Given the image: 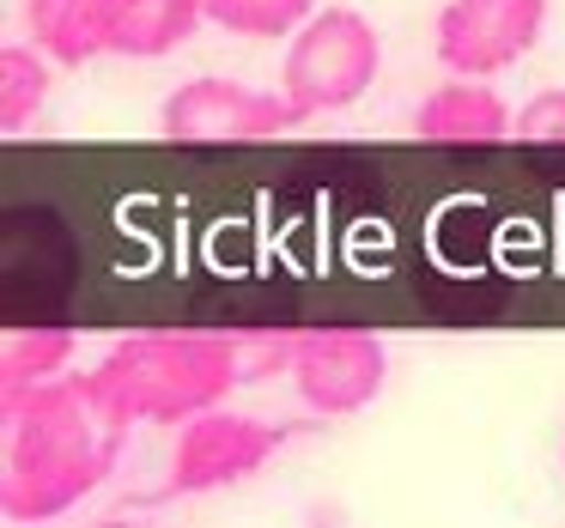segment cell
<instances>
[{
    "mask_svg": "<svg viewBox=\"0 0 565 528\" xmlns=\"http://www.w3.org/2000/svg\"><path fill=\"white\" fill-rule=\"evenodd\" d=\"M207 7V25L232 31V37H256V43H274V37H292L317 0H201Z\"/></svg>",
    "mask_w": 565,
    "mask_h": 528,
    "instance_id": "cell-13",
    "label": "cell"
},
{
    "mask_svg": "<svg viewBox=\"0 0 565 528\" xmlns=\"http://www.w3.org/2000/svg\"><path fill=\"white\" fill-rule=\"evenodd\" d=\"M0 516L55 522L110 474L122 431L92 407L79 377L0 395Z\"/></svg>",
    "mask_w": 565,
    "mask_h": 528,
    "instance_id": "cell-1",
    "label": "cell"
},
{
    "mask_svg": "<svg viewBox=\"0 0 565 528\" xmlns=\"http://www.w3.org/2000/svg\"><path fill=\"white\" fill-rule=\"evenodd\" d=\"M383 74V37L353 7H317L305 25L286 37L280 91L298 104V116H334L353 110Z\"/></svg>",
    "mask_w": 565,
    "mask_h": 528,
    "instance_id": "cell-3",
    "label": "cell"
},
{
    "mask_svg": "<svg viewBox=\"0 0 565 528\" xmlns=\"http://www.w3.org/2000/svg\"><path fill=\"white\" fill-rule=\"evenodd\" d=\"M516 134V116L487 79H462L450 74L426 104L414 110V140L426 147H450V152H487L499 140Z\"/></svg>",
    "mask_w": 565,
    "mask_h": 528,
    "instance_id": "cell-8",
    "label": "cell"
},
{
    "mask_svg": "<svg viewBox=\"0 0 565 528\" xmlns=\"http://www.w3.org/2000/svg\"><path fill=\"white\" fill-rule=\"evenodd\" d=\"M86 395L116 431L135 425H183L220 407L244 382V346L225 334H128L86 370Z\"/></svg>",
    "mask_w": 565,
    "mask_h": 528,
    "instance_id": "cell-2",
    "label": "cell"
},
{
    "mask_svg": "<svg viewBox=\"0 0 565 528\" xmlns=\"http://www.w3.org/2000/svg\"><path fill=\"white\" fill-rule=\"evenodd\" d=\"M286 425H268L256 413H232V407H207V413L183 419L171 450V492L177 498H207V492H225L237 479L262 474V467L280 455Z\"/></svg>",
    "mask_w": 565,
    "mask_h": 528,
    "instance_id": "cell-6",
    "label": "cell"
},
{
    "mask_svg": "<svg viewBox=\"0 0 565 528\" xmlns=\"http://www.w3.org/2000/svg\"><path fill=\"white\" fill-rule=\"evenodd\" d=\"M516 140L529 147H565V86H547L516 110Z\"/></svg>",
    "mask_w": 565,
    "mask_h": 528,
    "instance_id": "cell-14",
    "label": "cell"
},
{
    "mask_svg": "<svg viewBox=\"0 0 565 528\" xmlns=\"http://www.w3.org/2000/svg\"><path fill=\"white\" fill-rule=\"evenodd\" d=\"M25 25L55 67H86L104 55V0H25Z\"/></svg>",
    "mask_w": 565,
    "mask_h": 528,
    "instance_id": "cell-10",
    "label": "cell"
},
{
    "mask_svg": "<svg viewBox=\"0 0 565 528\" xmlns=\"http://www.w3.org/2000/svg\"><path fill=\"white\" fill-rule=\"evenodd\" d=\"M74 358V334L67 328H19L0 346V395L38 389V382H55Z\"/></svg>",
    "mask_w": 565,
    "mask_h": 528,
    "instance_id": "cell-12",
    "label": "cell"
},
{
    "mask_svg": "<svg viewBox=\"0 0 565 528\" xmlns=\"http://www.w3.org/2000/svg\"><path fill=\"white\" fill-rule=\"evenodd\" d=\"M207 25L201 0H104V55L164 62Z\"/></svg>",
    "mask_w": 565,
    "mask_h": 528,
    "instance_id": "cell-9",
    "label": "cell"
},
{
    "mask_svg": "<svg viewBox=\"0 0 565 528\" xmlns=\"http://www.w3.org/2000/svg\"><path fill=\"white\" fill-rule=\"evenodd\" d=\"M305 122L298 104L286 91H262L244 79H189L164 98L159 110V134L171 147H262V140H280Z\"/></svg>",
    "mask_w": 565,
    "mask_h": 528,
    "instance_id": "cell-4",
    "label": "cell"
},
{
    "mask_svg": "<svg viewBox=\"0 0 565 528\" xmlns=\"http://www.w3.org/2000/svg\"><path fill=\"white\" fill-rule=\"evenodd\" d=\"M50 98V55L38 43H7L0 50V134H25Z\"/></svg>",
    "mask_w": 565,
    "mask_h": 528,
    "instance_id": "cell-11",
    "label": "cell"
},
{
    "mask_svg": "<svg viewBox=\"0 0 565 528\" xmlns=\"http://www.w3.org/2000/svg\"><path fill=\"white\" fill-rule=\"evenodd\" d=\"M547 7L553 0H444L431 25L438 62L462 79H499L541 43Z\"/></svg>",
    "mask_w": 565,
    "mask_h": 528,
    "instance_id": "cell-7",
    "label": "cell"
},
{
    "mask_svg": "<svg viewBox=\"0 0 565 528\" xmlns=\"http://www.w3.org/2000/svg\"><path fill=\"white\" fill-rule=\"evenodd\" d=\"M292 377L298 401L317 419H347L365 413L383 395V377H390V353L371 328H353V322H329V328H305L292 334Z\"/></svg>",
    "mask_w": 565,
    "mask_h": 528,
    "instance_id": "cell-5",
    "label": "cell"
}]
</instances>
